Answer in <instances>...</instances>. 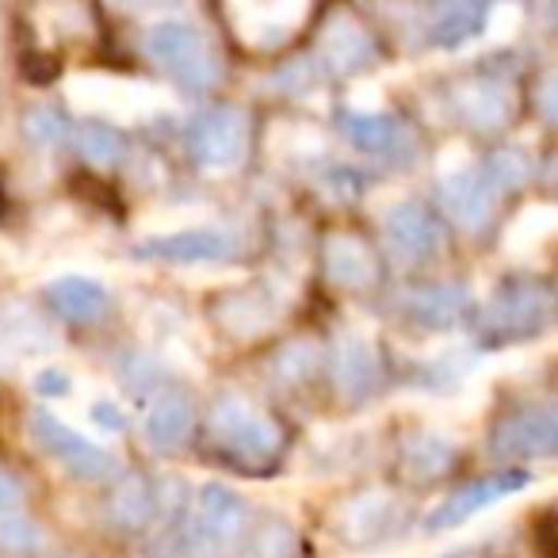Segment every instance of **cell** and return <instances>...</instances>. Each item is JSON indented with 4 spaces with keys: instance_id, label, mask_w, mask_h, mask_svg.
I'll return each instance as SVG.
<instances>
[{
    "instance_id": "32",
    "label": "cell",
    "mask_w": 558,
    "mask_h": 558,
    "mask_svg": "<svg viewBox=\"0 0 558 558\" xmlns=\"http://www.w3.org/2000/svg\"><path fill=\"white\" fill-rule=\"evenodd\" d=\"M65 119L58 116V108H47V104H39V108H32L24 116V134H27V142L32 146H39V149H54L58 142L65 138Z\"/></svg>"
},
{
    "instance_id": "31",
    "label": "cell",
    "mask_w": 558,
    "mask_h": 558,
    "mask_svg": "<svg viewBox=\"0 0 558 558\" xmlns=\"http://www.w3.org/2000/svg\"><path fill=\"white\" fill-rule=\"evenodd\" d=\"M77 149L81 157H85L88 165H96V169H111V165L123 161V138H119L116 126L108 123H85L77 131Z\"/></svg>"
},
{
    "instance_id": "1",
    "label": "cell",
    "mask_w": 558,
    "mask_h": 558,
    "mask_svg": "<svg viewBox=\"0 0 558 558\" xmlns=\"http://www.w3.org/2000/svg\"><path fill=\"white\" fill-rule=\"evenodd\" d=\"M146 54L177 81L187 93H203V88L222 81V58L210 47V39L195 24L184 20H165L154 24L146 35Z\"/></svg>"
},
{
    "instance_id": "21",
    "label": "cell",
    "mask_w": 558,
    "mask_h": 558,
    "mask_svg": "<svg viewBox=\"0 0 558 558\" xmlns=\"http://www.w3.org/2000/svg\"><path fill=\"white\" fill-rule=\"evenodd\" d=\"M276 318H279V303L264 288L238 291V295L222 299V306H218V326L233 337H260Z\"/></svg>"
},
{
    "instance_id": "27",
    "label": "cell",
    "mask_w": 558,
    "mask_h": 558,
    "mask_svg": "<svg viewBox=\"0 0 558 558\" xmlns=\"http://www.w3.org/2000/svg\"><path fill=\"white\" fill-rule=\"evenodd\" d=\"M341 131L364 154H395V142L402 138V126L390 123L387 116H375V111H344Z\"/></svg>"
},
{
    "instance_id": "30",
    "label": "cell",
    "mask_w": 558,
    "mask_h": 558,
    "mask_svg": "<svg viewBox=\"0 0 558 558\" xmlns=\"http://www.w3.org/2000/svg\"><path fill=\"white\" fill-rule=\"evenodd\" d=\"M299 555V535L288 520H264L248 532L245 558H295Z\"/></svg>"
},
{
    "instance_id": "33",
    "label": "cell",
    "mask_w": 558,
    "mask_h": 558,
    "mask_svg": "<svg viewBox=\"0 0 558 558\" xmlns=\"http://www.w3.org/2000/svg\"><path fill=\"white\" fill-rule=\"evenodd\" d=\"M527 172H532V165H527V157L520 154V149H501V154H494V157H489V165H486V177H489V184H494L497 192L520 187L527 180Z\"/></svg>"
},
{
    "instance_id": "44",
    "label": "cell",
    "mask_w": 558,
    "mask_h": 558,
    "mask_svg": "<svg viewBox=\"0 0 558 558\" xmlns=\"http://www.w3.org/2000/svg\"><path fill=\"white\" fill-rule=\"evenodd\" d=\"M550 12H555V20H558V0H555V4H550Z\"/></svg>"
},
{
    "instance_id": "18",
    "label": "cell",
    "mask_w": 558,
    "mask_h": 558,
    "mask_svg": "<svg viewBox=\"0 0 558 558\" xmlns=\"http://www.w3.org/2000/svg\"><path fill=\"white\" fill-rule=\"evenodd\" d=\"M322 58L333 73L341 77H352V73L367 70L375 62V39L356 24L352 16H333L322 35Z\"/></svg>"
},
{
    "instance_id": "7",
    "label": "cell",
    "mask_w": 558,
    "mask_h": 558,
    "mask_svg": "<svg viewBox=\"0 0 558 558\" xmlns=\"http://www.w3.org/2000/svg\"><path fill=\"white\" fill-rule=\"evenodd\" d=\"M527 482L532 478H527L524 471H505V474H494V478L471 482V486H463V489H456V494L444 497V501L425 517V527L428 532H451V527L466 524V520H474L478 512H486L489 505L520 494Z\"/></svg>"
},
{
    "instance_id": "24",
    "label": "cell",
    "mask_w": 558,
    "mask_h": 558,
    "mask_svg": "<svg viewBox=\"0 0 558 558\" xmlns=\"http://www.w3.org/2000/svg\"><path fill=\"white\" fill-rule=\"evenodd\" d=\"M456 463V444L440 433H417L402 444V471L417 482L440 478Z\"/></svg>"
},
{
    "instance_id": "22",
    "label": "cell",
    "mask_w": 558,
    "mask_h": 558,
    "mask_svg": "<svg viewBox=\"0 0 558 558\" xmlns=\"http://www.w3.org/2000/svg\"><path fill=\"white\" fill-rule=\"evenodd\" d=\"M192 425H195V410H192V402H187V395L169 390V395H157L154 405H149L146 440L161 451L180 448V444L187 440V433H192Z\"/></svg>"
},
{
    "instance_id": "13",
    "label": "cell",
    "mask_w": 558,
    "mask_h": 558,
    "mask_svg": "<svg viewBox=\"0 0 558 558\" xmlns=\"http://www.w3.org/2000/svg\"><path fill=\"white\" fill-rule=\"evenodd\" d=\"M440 203L456 226L463 230H482V226L494 218V203H497V187L489 184L486 172H474L471 165L459 172L440 177Z\"/></svg>"
},
{
    "instance_id": "16",
    "label": "cell",
    "mask_w": 558,
    "mask_h": 558,
    "mask_svg": "<svg viewBox=\"0 0 558 558\" xmlns=\"http://www.w3.org/2000/svg\"><path fill=\"white\" fill-rule=\"evenodd\" d=\"M383 230H387V241L395 248L398 260L405 264H421L440 248V230H436L433 215L417 203H398V207L387 210L383 218Z\"/></svg>"
},
{
    "instance_id": "10",
    "label": "cell",
    "mask_w": 558,
    "mask_h": 558,
    "mask_svg": "<svg viewBox=\"0 0 558 558\" xmlns=\"http://www.w3.org/2000/svg\"><path fill=\"white\" fill-rule=\"evenodd\" d=\"M311 0H230L238 35L253 47H279L303 24Z\"/></svg>"
},
{
    "instance_id": "43",
    "label": "cell",
    "mask_w": 558,
    "mask_h": 558,
    "mask_svg": "<svg viewBox=\"0 0 558 558\" xmlns=\"http://www.w3.org/2000/svg\"><path fill=\"white\" fill-rule=\"evenodd\" d=\"M547 177H550V184H555V187H558V157H555V161H550V169H547Z\"/></svg>"
},
{
    "instance_id": "6",
    "label": "cell",
    "mask_w": 558,
    "mask_h": 558,
    "mask_svg": "<svg viewBox=\"0 0 558 558\" xmlns=\"http://www.w3.org/2000/svg\"><path fill=\"white\" fill-rule=\"evenodd\" d=\"M70 100L96 116H119V119H142L154 108H165V96L154 93L149 85L138 81H119V77H73L70 81Z\"/></svg>"
},
{
    "instance_id": "36",
    "label": "cell",
    "mask_w": 558,
    "mask_h": 558,
    "mask_svg": "<svg viewBox=\"0 0 558 558\" xmlns=\"http://www.w3.org/2000/svg\"><path fill=\"white\" fill-rule=\"evenodd\" d=\"M520 20H524V12H520L517 0H501V4H497V9L486 16V39L489 43L512 39V35H517V27H520Z\"/></svg>"
},
{
    "instance_id": "26",
    "label": "cell",
    "mask_w": 558,
    "mask_h": 558,
    "mask_svg": "<svg viewBox=\"0 0 558 558\" xmlns=\"http://www.w3.org/2000/svg\"><path fill=\"white\" fill-rule=\"evenodd\" d=\"M108 512H111V520H116L119 527H131V532H134V527H146L149 520H154V512H157L154 486H149L146 478H138V474H126V478L116 486V494H111Z\"/></svg>"
},
{
    "instance_id": "35",
    "label": "cell",
    "mask_w": 558,
    "mask_h": 558,
    "mask_svg": "<svg viewBox=\"0 0 558 558\" xmlns=\"http://www.w3.org/2000/svg\"><path fill=\"white\" fill-rule=\"evenodd\" d=\"M43 547V532L39 524H32V520L24 517H12V512H4L0 517V550H16V555H27V550Z\"/></svg>"
},
{
    "instance_id": "23",
    "label": "cell",
    "mask_w": 558,
    "mask_h": 558,
    "mask_svg": "<svg viewBox=\"0 0 558 558\" xmlns=\"http://www.w3.org/2000/svg\"><path fill=\"white\" fill-rule=\"evenodd\" d=\"M326 271L337 288L360 291V288H367V283H375V256L360 238L337 233L326 245Z\"/></svg>"
},
{
    "instance_id": "5",
    "label": "cell",
    "mask_w": 558,
    "mask_h": 558,
    "mask_svg": "<svg viewBox=\"0 0 558 558\" xmlns=\"http://www.w3.org/2000/svg\"><path fill=\"white\" fill-rule=\"evenodd\" d=\"M248 524L245 497L233 494L222 482H207L199 489V501H195L192 517V543L195 550H226L241 539Z\"/></svg>"
},
{
    "instance_id": "39",
    "label": "cell",
    "mask_w": 558,
    "mask_h": 558,
    "mask_svg": "<svg viewBox=\"0 0 558 558\" xmlns=\"http://www.w3.org/2000/svg\"><path fill=\"white\" fill-rule=\"evenodd\" d=\"M123 375H126V383H131V387H138V390L154 387V383L161 379V372H157V364L149 356H126L123 360Z\"/></svg>"
},
{
    "instance_id": "25",
    "label": "cell",
    "mask_w": 558,
    "mask_h": 558,
    "mask_svg": "<svg viewBox=\"0 0 558 558\" xmlns=\"http://www.w3.org/2000/svg\"><path fill=\"white\" fill-rule=\"evenodd\" d=\"M558 233V210L555 207H527L505 230V253L509 256H527L535 248H543Z\"/></svg>"
},
{
    "instance_id": "8",
    "label": "cell",
    "mask_w": 558,
    "mask_h": 558,
    "mask_svg": "<svg viewBox=\"0 0 558 558\" xmlns=\"http://www.w3.org/2000/svg\"><path fill=\"white\" fill-rule=\"evenodd\" d=\"M398 517H402V501H398L390 489H364V494L349 497V501L337 509L333 527L352 547H372V543L387 539V535L395 532Z\"/></svg>"
},
{
    "instance_id": "20",
    "label": "cell",
    "mask_w": 558,
    "mask_h": 558,
    "mask_svg": "<svg viewBox=\"0 0 558 558\" xmlns=\"http://www.w3.org/2000/svg\"><path fill=\"white\" fill-rule=\"evenodd\" d=\"M402 306L417 326L425 329H448L463 318L466 311V291L451 288V283H425L402 295Z\"/></svg>"
},
{
    "instance_id": "28",
    "label": "cell",
    "mask_w": 558,
    "mask_h": 558,
    "mask_svg": "<svg viewBox=\"0 0 558 558\" xmlns=\"http://www.w3.org/2000/svg\"><path fill=\"white\" fill-rule=\"evenodd\" d=\"M35 24L47 39H85L93 32V16L81 0H43L39 9H35Z\"/></svg>"
},
{
    "instance_id": "34",
    "label": "cell",
    "mask_w": 558,
    "mask_h": 558,
    "mask_svg": "<svg viewBox=\"0 0 558 558\" xmlns=\"http://www.w3.org/2000/svg\"><path fill=\"white\" fill-rule=\"evenodd\" d=\"M314 364H318V349H314L311 341H291L279 349L276 356V375L279 379H288V383H299V379H311Z\"/></svg>"
},
{
    "instance_id": "38",
    "label": "cell",
    "mask_w": 558,
    "mask_h": 558,
    "mask_svg": "<svg viewBox=\"0 0 558 558\" xmlns=\"http://www.w3.org/2000/svg\"><path fill=\"white\" fill-rule=\"evenodd\" d=\"M88 417H93V425H100L104 433H123V425H126L123 410H119V402H111V398H96V402L88 405Z\"/></svg>"
},
{
    "instance_id": "4",
    "label": "cell",
    "mask_w": 558,
    "mask_h": 558,
    "mask_svg": "<svg viewBox=\"0 0 558 558\" xmlns=\"http://www.w3.org/2000/svg\"><path fill=\"white\" fill-rule=\"evenodd\" d=\"M248 146V119L233 104H218V108L203 111L192 126V149L195 161L210 172H226L245 157Z\"/></svg>"
},
{
    "instance_id": "11",
    "label": "cell",
    "mask_w": 558,
    "mask_h": 558,
    "mask_svg": "<svg viewBox=\"0 0 558 558\" xmlns=\"http://www.w3.org/2000/svg\"><path fill=\"white\" fill-rule=\"evenodd\" d=\"M238 241L222 230H210V226H187V230L157 233L138 245V256L165 264H218L226 256H233Z\"/></svg>"
},
{
    "instance_id": "42",
    "label": "cell",
    "mask_w": 558,
    "mask_h": 558,
    "mask_svg": "<svg viewBox=\"0 0 558 558\" xmlns=\"http://www.w3.org/2000/svg\"><path fill=\"white\" fill-rule=\"evenodd\" d=\"M440 558H478V547H459V550H448Z\"/></svg>"
},
{
    "instance_id": "29",
    "label": "cell",
    "mask_w": 558,
    "mask_h": 558,
    "mask_svg": "<svg viewBox=\"0 0 558 558\" xmlns=\"http://www.w3.org/2000/svg\"><path fill=\"white\" fill-rule=\"evenodd\" d=\"M482 27V9L478 0H448L433 20V39L440 47H459Z\"/></svg>"
},
{
    "instance_id": "40",
    "label": "cell",
    "mask_w": 558,
    "mask_h": 558,
    "mask_svg": "<svg viewBox=\"0 0 558 558\" xmlns=\"http://www.w3.org/2000/svg\"><path fill=\"white\" fill-rule=\"evenodd\" d=\"M20 501H24V482H20L12 471H4V466H0V517L16 509Z\"/></svg>"
},
{
    "instance_id": "15",
    "label": "cell",
    "mask_w": 558,
    "mask_h": 558,
    "mask_svg": "<svg viewBox=\"0 0 558 558\" xmlns=\"http://www.w3.org/2000/svg\"><path fill=\"white\" fill-rule=\"evenodd\" d=\"M550 314V295L539 283H509L486 306V326L497 333H527Z\"/></svg>"
},
{
    "instance_id": "9",
    "label": "cell",
    "mask_w": 558,
    "mask_h": 558,
    "mask_svg": "<svg viewBox=\"0 0 558 558\" xmlns=\"http://www.w3.org/2000/svg\"><path fill=\"white\" fill-rule=\"evenodd\" d=\"M494 456L505 459H550L558 456V402L535 405L501 421L494 433Z\"/></svg>"
},
{
    "instance_id": "17",
    "label": "cell",
    "mask_w": 558,
    "mask_h": 558,
    "mask_svg": "<svg viewBox=\"0 0 558 558\" xmlns=\"http://www.w3.org/2000/svg\"><path fill=\"white\" fill-rule=\"evenodd\" d=\"M0 349L9 356H47L58 349V333L39 311L27 303H4L0 306Z\"/></svg>"
},
{
    "instance_id": "14",
    "label": "cell",
    "mask_w": 558,
    "mask_h": 558,
    "mask_svg": "<svg viewBox=\"0 0 558 558\" xmlns=\"http://www.w3.org/2000/svg\"><path fill=\"white\" fill-rule=\"evenodd\" d=\"M451 108L463 123H471L474 131H497L512 119V88L505 81L494 77H471L463 85L451 88Z\"/></svg>"
},
{
    "instance_id": "37",
    "label": "cell",
    "mask_w": 558,
    "mask_h": 558,
    "mask_svg": "<svg viewBox=\"0 0 558 558\" xmlns=\"http://www.w3.org/2000/svg\"><path fill=\"white\" fill-rule=\"evenodd\" d=\"M35 390H39L43 398H65L73 390V379L65 367H43V372L35 375Z\"/></svg>"
},
{
    "instance_id": "3",
    "label": "cell",
    "mask_w": 558,
    "mask_h": 558,
    "mask_svg": "<svg viewBox=\"0 0 558 558\" xmlns=\"http://www.w3.org/2000/svg\"><path fill=\"white\" fill-rule=\"evenodd\" d=\"M27 421H32L27 428H32L35 444H39L54 463H62L73 478L96 482V478H108V474L116 471V456H111L108 448H100L96 440L81 436L77 428L65 425V421L54 417V413L35 410Z\"/></svg>"
},
{
    "instance_id": "19",
    "label": "cell",
    "mask_w": 558,
    "mask_h": 558,
    "mask_svg": "<svg viewBox=\"0 0 558 558\" xmlns=\"http://www.w3.org/2000/svg\"><path fill=\"white\" fill-rule=\"evenodd\" d=\"M47 299H50V306H54L58 318L77 322V326L104 318V311H108V288H104L100 279H88V276L50 279Z\"/></svg>"
},
{
    "instance_id": "2",
    "label": "cell",
    "mask_w": 558,
    "mask_h": 558,
    "mask_svg": "<svg viewBox=\"0 0 558 558\" xmlns=\"http://www.w3.org/2000/svg\"><path fill=\"white\" fill-rule=\"evenodd\" d=\"M210 436L233 459H245V463H268L283 444L276 421L241 395H222L210 405Z\"/></svg>"
},
{
    "instance_id": "41",
    "label": "cell",
    "mask_w": 558,
    "mask_h": 558,
    "mask_svg": "<svg viewBox=\"0 0 558 558\" xmlns=\"http://www.w3.org/2000/svg\"><path fill=\"white\" fill-rule=\"evenodd\" d=\"M539 111H543V119H547V123L558 126V70L543 77V85H539Z\"/></svg>"
},
{
    "instance_id": "12",
    "label": "cell",
    "mask_w": 558,
    "mask_h": 558,
    "mask_svg": "<svg viewBox=\"0 0 558 558\" xmlns=\"http://www.w3.org/2000/svg\"><path fill=\"white\" fill-rule=\"evenodd\" d=\"M333 383L349 402H364L383 387V360L364 333H344L333 344Z\"/></svg>"
}]
</instances>
